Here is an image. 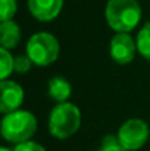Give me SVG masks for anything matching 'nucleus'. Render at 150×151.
I'll return each instance as SVG.
<instances>
[{"instance_id": "obj_4", "label": "nucleus", "mask_w": 150, "mask_h": 151, "mask_svg": "<svg viewBox=\"0 0 150 151\" xmlns=\"http://www.w3.org/2000/svg\"><path fill=\"white\" fill-rule=\"evenodd\" d=\"M60 44L50 32H37L30 37L27 43V56L37 66H49L57 60Z\"/></svg>"}, {"instance_id": "obj_2", "label": "nucleus", "mask_w": 150, "mask_h": 151, "mask_svg": "<svg viewBox=\"0 0 150 151\" xmlns=\"http://www.w3.org/2000/svg\"><path fill=\"white\" fill-rule=\"evenodd\" d=\"M37 119L31 111L27 110H16L12 113L4 114V117L1 119V137L18 145L27 141H31L33 135L37 132Z\"/></svg>"}, {"instance_id": "obj_10", "label": "nucleus", "mask_w": 150, "mask_h": 151, "mask_svg": "<svg viewBox=\"0 0 150 151\" xmlns=\"http://www.w3.org/2000/svg\"><path fill=\"white\" fill-rule=\"evenodd\" d=\"M71 93H72V87H71L68 79H65L62 76H54V78L50 79L49 96L57 104L59 103H66V100L71 97Z\"/></svg>"}, {"instance_id": "obj_17", "label": "nucleus", "mask_w": 150, "mask_h": 151, "mask_svg": "<svg viewBox=\"0 0 150 151\" xmlns=\"http://www.w3.org/2000/svg\"><path fill=\"white\" fill-rule=\"evenodd\" d=\"M0 151H13V150H10V148H7V147H1Z\"/></svg>"}, {"instance_id": "obj_7", "label": "nucleus", "mask_w": 150, "mask_h": 151, "mask_svg": "<svg viewBox=\"0 0 150 151\" xmlns=\"http://www.w3.org/2000/svg\"><path fill=\"white\" fill-rule=\"evenodd\" d=\"M1 97H0V111L7 114L12 111L19 110V107L24 103V90L19 84L15 81H1L0 82Z\"/></svg>"}, {"instance_id": "obj_16", "label": "nucleus", "mask_w": 150, "mask_h": 151, "mask_svg": "<svg viewBox=\"0 0 150 151\" xmlns=\"http://www.w3.org/2000/svg\"><path fill=\"white\" fill-rule=\"evenodd\" d=\"M13 151H47V150H46L41 144H38V142L27 141V142H22V144L15 145Z\"/></svg>"}, {"instance_id": "obj_15", "label": "nucleus", "mask_w": 150, "mask_h": 151, "mask_svg": "<svg viewBox=\"0 0 150 151\" xmlns=\"http://www.w3.org/2000/svg\"><path fill=\"white\" fill-rule=\"evenodd\" d=\"M31 59L28 56H18L15 57V72L16 73H27L31 69Z\"/></svg>"}, {"instance_id": "obj_9", "label": "nucleus", "mask_w": 150, "mask_h": 151, "mask_svg": "<svg viewBox=\"0 0 150 151\" xmlns=\"http://www.w3.org/2000/svg\"><path fill=\"white\" fill-rule=\"evenodd\" d=\"M21 40V29L19 25L10 19L0 24V44L3 49H15Z\"/></svg>"}, {"instance_id": "obj_12", "label": "nucleus", "mask_w": 150, "mask_h": 151, "mask_svg": "<svg viewBox=\"0 0 150 151\" xmlns=\"http://www.w3.org/2000/svg\"><path fill=\"white\" fill-rule=\"evenodd\" d=\"M137 51L144 57L150 60V24H146L137 34Z\"/></svg>"}, {"instance_id": "obj_14", "label": "nucleus", "mask_w": 150, "mask_h": 151, "mask_svg": "<svg viewBox=\"0 0 150 151\" xmlns=\"http://www.w3.org/2000/svg\"><path fill=\"white\" fill-rule=\"evenodd\" d=\"M99 151H127L119 142L118 137L115 135H106L101 139V147Z\"/></svg>"}, {"instance_id": "obj_11", "label": "nucleus", "mask_w": 150, "mask_h": 151, "mask_svg": "<svg viewBox=\"0 0 150 151\" xmlns=\"http://www.w3.org/2000/svg\"><path fill=\"white\" fill-rule=\"evenodd\" d=\"M0 79L6 81L15 70V57L7 49H0Z\"/></svg>"}, {"instance_id": "obj_3", "label": "nucleus", "mask_w": 150, "mask_h": 151, "mask_svg": "<svg viewBox=\"0 0 150 151\" xmlns=\"http://www.w3.org/2000/svg\"><path fill=\"white\" fill-rule=\"evenodd\" d=\"M81 125V111L74 103H59L49 116V132L56 139L71 138Z\"/></svg>"}, {"instance_id": "obj_6", "label": "nucleus", "mask_w": 150, "mask_h": 151, "mask_svg": "<svg viewBox=\"0 0 150 151\" xmlns=\"http://www.w3.org/2000/svg\"><path fill=\"white\" fill-rule=\"evenodd\" d=\"M137 43L125 32H116L110 40V57L118 65H128L134 60Z\"/></svg>"}, {"instance_id": "obj_1", "label": "nucleus", "mask_w": 150, "mask_h": 151, "mask_svg": "<svg viewBox=\"0 0 150 151\" xmlns=\"http://www.w3.org/2000/svg\"><path fill=\"white\" fill-rule=\"evenodd\" d=\"M138 0H109L104 9L107 25L115 32H131L141 21Z\"/></svg>"}, {"instance_id": "obj_5", "label": "nucleus", "mask_w": 150, "mask_h": 151, "mask_svg": "<svg viewBox=\"0 0 150 151\" xmlns=\"http://www.w3.org/2000/svg\"><path fill=\"white\" fill-rule=\"evenodd\" d=\"M149 135V125L143 119L133 117L121 125L116 137L127 151H137L147 142Z\"/></svg>"}, {"instance_id": "obj_13", "label": "nucleus", "mask_w": 150, "mask_h": 151, "mask_svg": "<svg viewBox=\"0 0 150 151\" xmlns=\"http://www.w3.org/2000/svg\"><path fill=\"white\" fill-rule=\"evenodd\" d=\"M18 10L16 0H0V21H10Z\"/></svg>"}, {"instance_id": "obj_8", "label": "nucleus", "mask_w": 150, "mask_h": 151, "mask_svg": "<svg viewBox=\"0 0 150 151\" xmlns=\"http://www.w3.org/2000/svg\"><path fill=\"white\" fill-rule=\"evenodd\" d=\"M62 7H63V0H28L30 13L41 22H49L56 19Z\"/></svg>"}]
</instances>
